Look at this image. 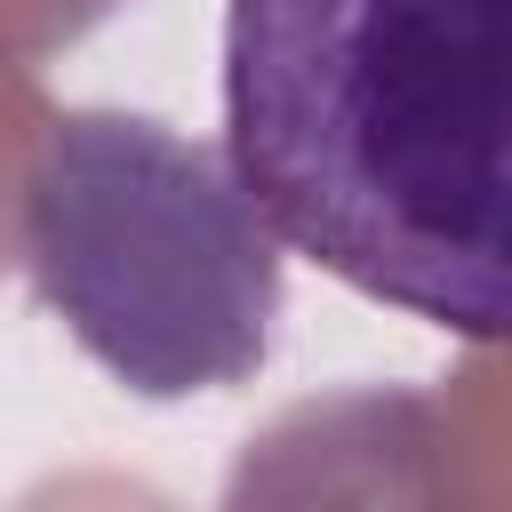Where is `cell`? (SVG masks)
Wrapping results in <instances>:
<instances>
[{
    "instance_id": "1",
    "label": "cell",
    "mask_w": 512,
    "mask_h": 512,
    "mask_svg": "<svg viewBox=\"0 0 512 512\" xmlns=\"http://www.w3.org/2000/svg\"><path fill=\"white\" fill-rule=\"evenodd\" d=\"M224 152L280 248L512 344V0H224Z\"/></svg>"
},
{
    "instance_id": "2",
    "label": "cell",
    "mask_w": 512,
    "mask_h": 512,
    "mask_svg": "<svg viewBox=\"0 0 512 512\" xmlns=\"http://www.w3.org/2000/svg\"><path fill=\"white\" fill-rule=\"evenodd\" d=\"M24 272L64 336L144 400L264 368L280 232L232 152L144 112H56L24 176Z\"/></svg>"
}]
</instances>
